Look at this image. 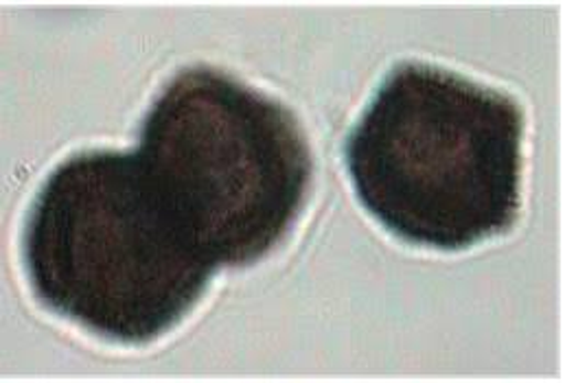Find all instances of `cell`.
<instances>
[{"label":"cell","instance_id":"cell-1","mask_svg":"<svg viewBox=\"0 0 565 383\" xmlns=\"http://www.w3.org/2000/svg\"><path fill=\"white\" fill-rule=\"evenodd\" d=\"M524 113L493 88L422 62L397 64L349 134L364 209L393 235L467 251L520 213Z\"/></svg>","mask_w":565,"mask_h":383},{"label":"cell","instance_id":"cell-2","mask_svg":"<svg viewBox=\"0 0 565 383\" xmlns=\"http://www.w3.org/2000/svg\"><path fill=\"white\" fill-rule=\"evenodd\" d=\"M22 251L42 305L121 344L171 331L217 269L137 151L95 149L57 164L31 206Z\"/></svg>","mask_w":565,"mask_h":383},{"label":"cell","instance_id":"cell-3","mask_svg":"<svg viewBox=\"0 0 565 383\" xmlns=\"http://www.w3.org/2000/svg\"><path fill=\"white\" fill-rule=\"evenodd\" d=\"M137 156L204 253L233 267L281 244L313 175L307 136L281 102L209 66L164 86Z\"/></svg>","mask_w":565,"mask_h":383}]
</instances>
